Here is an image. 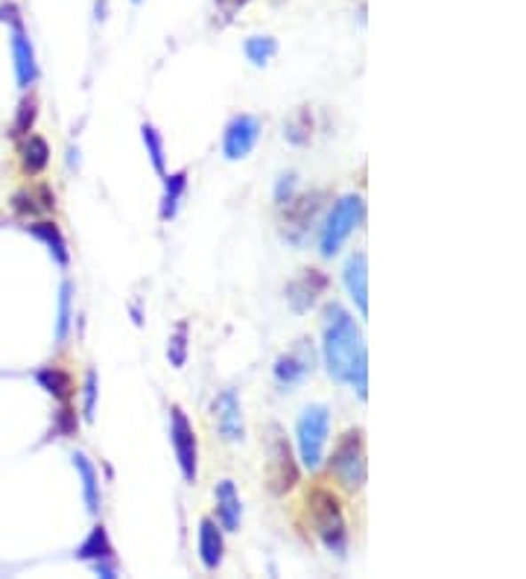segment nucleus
Wrapping results in <instances>:
<instances>
[{"label": "nucleus", "mask_w": 526, "mask_h": 579, "mask_svg": "<svg viewBox=\"0 0 526 579\" xmlns=\"http://www.w3.org/2000/svg\"><path fill=\"white\" fill-rule=\"evenodd\" d=\"M258 138H260V121L255 115L231 117V123L226 126V135H222V155L228 162H240V158H246L258 147Z\"/></svg>", "instance_id": "1a4fd4ad"}, {"label": "nucleus", "mask_w": 526, "mask_h": 579, "mask_svg": "<svg viewBox=\"0 0 526 579\" xmlns=\"http://www.w3.org/2000/svg\"><path fill=\"white\" fill-rule=\"evenodd\" d=\"M296 191H299V176L296 173H284L275 185V202L284 208L290 199L296 196Z\"/></svg>", "instance_id": "7c9ffc66"}, {"label": "nucleus", "mask_w": 526, "mask_h": 579, "mask_svg": "<svg viewBox=\"0 0 526 579\" xmlns=\"http://www.w3.org/2000/svg\"><path fill=\"white\" fill-rule=\"evenodd\" d=\"M363 214H366V202L357 194H348L333 202L325 226H322V258H333L339 252L342 243L357 232Z\"/></svg>", "instance_id": "20e7f679"}, {"label": "nucleus", "mask_w": 526, "mask_h": 579, "mask_svg": "<svg viewBox=\"0 0 526 579\" xmlns=\"http://www.w3.org/2000/svg\"><path fill=\"white\" fill-rule=\"evenodd\" d=\"M135 4H140V0H135Z\"/></svg>", "instance_id": "72a5a7b5"}, {"label": "nucleus", "mask_w": 526, "mask_h": 579, "mask_svg": "<svg viewBox=\"0 0 526 579\" xmlns=\"http://www.w3.org/2000/svg\"><path fill=\"white\" fill-rule=\"evenodd\" d=\"M36 381H38V386H42L47 395H53L56 401H68V398L74 395V381H70V375L62 372V369H56V366L38 369Z\"/></svg>", "instance_id": "5701e85b"}, {"label": "nucleus", "mask_w": 526, "mask_h": 579, "mask_svg": "<svg viewBox=\"0 0 526 579\" xmlns=\"http://www.w3.org/2000/svg\"><path fill=\"white\" fill-rule=\"evenodd\" d=\"M70 459H74V468H76V474H79V483H83V497H85L88 512L97 515V512H100V474H97V465L91 463V459H88L83 451H76Z\"/></svg>", "instance_id": "a211bd4d"}, {"label": "nucleus", "mask_w": 526, "mask_h": 579, "mask_svg": "<svg viewBox=\"0 0 526 579\" xmlns=\"http://www.w3.org/2000/svg\"><path fill=\"white\" fill-rule=\"evenodd\" d=\"M226 556V538H222V527L214 518H202L199 521V559L205 571H217Z\"/></svg>", "instance_id": "dca6fc26"}, {"label": "nucleus", "mask_w": 526, "mask_h": 579, "mask_svg": "<svg viewBox=\"0 0 526 579\" xmlns=\"http://www.w3.org/2000/svg\"><path fill=\"white\" fill-rule=\"evenodd\" d=\"M76 427H79L76 413L70 410V407H62V410L56 413V433H62V436H74V433H76Z\"/></svg>", "instance_id": "2f4dec72"}, {"label": "nucleus", "mask_w": 526, "mask_h": 579, "mask_svg": "<svg viewBox=\"0 0 526 579\" xmlns=\"http://www.w3.org/2000/svg\"><path fill=\"white\" fill-rule=\"evenodd\" d=\"M331 472L339 480L342 488L348 492H360L366 486L369 465H366V442H363V431H348L339 439L337 451L331 456Z\"/></svg>", "instance_id": "39448f33"}, {"label": "nucleus", "mask_w": 526, "mask_h": 579, "mask_svg": "<svg viewBox=\"0 0 526 579\" xmlns=\"http://www.w3.org/2000/svg\"><path fill=\"white\" fill-rule=\"evenodd\" d=\"M313 372V345L310 339H299L296 348L287 354H281L275 361V369H272V375H275L278 386H299L305 377Z\"/></svg>", "instance_id": "f8f14e48"}, {"label": "nucleus", "mask_w": 526, "mask_h": 579, "mask_svg": "<svg viewBox=\"0 0 526 579\" xmlns=\"http://www.w3.org/2000/svg\"><path fill=\"white\" fill-rule=\"evenodd\" d=\"M214 422H217V433L222 442H243L246 436V427H243V410H240V398L237 389H222L214 398Z\"/></svg>", "instance_id": "9b49d317"}, {"label": "nucleus", "mask_w": 526, "mask_h": 579, "mask_svg": "<svg viewBox=\"0 0 526 579\" xmlns=\"http://www.w3.org/2000/svg\"><path fill=\"white\" fill-rule=\"evenodd\" d=\"M243 53H246V59L255 67H267L278 56V42L272 36H251L243 44Z\"/></svg>", "instance_id": "393cba45"}, {"label": "nucleus", "mask_w": 526, "mask_h": 579, "mask_svg": "<svg viewBox=\"0 0 526 579\" xmlns=\"http://www.w3.org/2000/svg\"><path fill=\"white\" fill-rule=\"evenodd\" d=\"M322 357L333 381L354 386L360 401L369 398V352L354 316L339 305L325 307V334H322Z\"/></svg>", "instance_id": "f257e3e1"}, {"label": "nucleus", "mask_w": 526, "mask_h": 579, "mask_svg": "<svg viewBox=\"0 0 526 579\" xmlns=\"http://www.w3.org/2000/svg\"><path fill=\"white\" fill-rule=\"evenodd\" d=\"M284 138L292 147H305L313 138V115L307 106H299L284 121Z\"/></svg>", "instance_id": "b1692460"}, {"label": "nucleus", "mask_w": 526, "mask_h": 579, "mask_svg": "<svg viewBox=\"0 0 526 579\" xmlns=\"http://www.w3.org/2000/svg\"><path fill=\"white\" fill-rule=\"evenodd\" d=\"M328 275L322 269H301V273L287 284V302L292 307V313H310L319 305V298L328 290Z\"/></svg>", "instance_id": "6e6552de"}, {"label": "nucleus", "mask_w": 526, "mask_h": 579, "mask_svg": "<svg viewBox=\"0 0 526 579\" xmlns=\"http://www.w3.org/2000/svg\"><path fill=\"white\" fill-rule=\"evenodd\" d=\"M322 199L325 194L322 191H313V194H305V196H292L290 202L284 205V241L290 243H301L307 234L310 223L316 219L319 208H322Z\"/></svg>", "instance_id": "9d476101"}, {"label": "nucleus", "mask_w": 526, "mask_h": 579, "mask_svg": "<svg viewBox=\"0 0 526 579\" xmlns=\"http://www.w3.org/2000/svg\"><path fill=\"white\" fill-rule=\"evenodd\" d=\"M27 232L36 237V241H42L47 246V252L53 255V261L59 266H68L70 264V249H68V241H65V234H62V228H59L56 223H50V219H42V223H33V226H27Z\"/></svg>", "instance_id": "f3484780"}, {"label": "nucleus", "mask_w": 526, "mask_h": 579, "mask_svg": "<svg viewBox=\"0 0 526 579\" xmlns=\"http://www.w3.org/2000/svg\"><path fill=\"white\" fill-rule=\"evenodd\" d=\"M167 361L173 369H185L187 363V322H179L176 334L167 343Z\"/></svg>", "instance_id": "cd10ccee"}, {"label": "nucleus", "mask_w": 526, "mask_h": 579, "mask_svg": "<svg viewBox=\"0 0 526 579\" xmlns=\"http://www.w3.org/2000/svg\"><path fill=\"white\" fill-rule=\"evenodd\" d=\"M12 56H15V76H18V85H21V88L36 85V79H38V62H36V50H33V44H29L21 18H18V21H12Z\"/></svg>", "instance_id": "4468645a"}, {"label": "nucleus", "mask_w": 526, "mask_h": 579, "mask_svg": "<svg viewBox=\"0 0 526 579\" xmlns=\"http://www.w3.org/2000/svg\"><path fill=\"white\" fill-rule=\"evenodd\" d=\"M307 512H310L313 533L319 535V542L325 544V551L337 553L339 559H346L348 524H346V512H342L339 497L328 492V488H316V492L307 497Z\"/></svg>", "instance_id": "f03ea898"}, {"label": "nucleus", "mask_w": 526, "mask_h": 579, "mask_svg": "<svg viewBox=\"0 0 526 579\" xmlns=\"http://www.w3.org/2000/svg\"><path fill=\"white\" fill-rule=\"evenodd\" d=\"M246 4H249V0H217V6H219V12L226 15V21H228V18H235Z\"/></svg>", "instance_id": "473e14b6"}, {"label": "nucleus", "mask_w": 526, "mask_h": 579, "mask_svg": "<svg viewBox=\"0 0 526 579\" xmlns=\"http://www.w3.org/2000/svg\"><path fill=\"white\" fill-rule=\"evenodd\" d=\"M267 483L269 492L281 497L299 483V463L292 456V448L287 442L284 431L278 424H269V439H267Z\"/></svg>", "instance_id": "423d86ee"}, {"label": "nucleus", "mask_w": 526, "mask_h": 579, "mask_svg": "<svg viewBox=\"0 0 526 579\" xmlns=\"http://www.w3.org/2000/svg\"><path fill=\"white\" fill-rule=\"evenodd\" d=\"M342 278H346L351 302L357 305L360 316L366 319L369 316V258L366 252H354L348 258L346 269H342Z\"/></svg>", "instance_id": "ddd939ff"}, {"label": "nucleus", "mask_w": 526, "mask_h": 579, "mask_svg": "<svg viewBox=\"0 0 526 579\" xmlns=\"http://www.w3.org/2000/svg\"><path fill=\"white\" fill-rule=\"evenodd\" d=\"M170 445H173V454L179 459V468H181V477H185V483H196L199 442H196L194 424H190L187 413L181 410L179 404L170 407Z\"/></svg>", "instance_id": "0eeeda50"}, {"label": "nucleus", "mask_w": 526, "mask_h": 579, "mask_svg": "<svg viewBox=\"0 0 526 579\" xmlns=\"http://www.w3.org/2000/svg\"><path fill=\"white\" fill-rule=\"evenodd\" d=\"M331 436V410L328 404H310L301 410L296 422V442H299V459L307 472H316L325 459Z\"/></svg>", "instance_id": "7ed1b4c3"}, {"label": "nucleus", "mask_w": 526, "mask_h": 579, "mask_svg": "<svg viewBox=\"0 0 526 579\" xmlns=\"http://www.w3.org/2000/svg\"><path fill=\"white\" fill-rule=\"evenodd\" d=\"M12 208L18 214H42V211H53L56 208V196L47 185L33 187V191H21L12 196Z\"/></svg>", "instance_id": "412c9836"}, {"label": "nucleus", "mask_w": 526, "mask_h": 579, "mask_svg": "<svg viewBox=\"0 0 526 579\" xmlns=\"http://www.w3.org/2000/svg\"><path fill=\"white\" fill-rule=\"evenodd\" d=\"M97 398H100V377L94 369H88L83 381V418L88 424L97 418Z\"/></svg>", "instance_id": "c85d7f7f"}, {"label": "nucleus", "mask_w": 526, "mask_h": 579, "mask_svg": "<svg viewBox=\"0 0 526 579\" xmlns=\"http://www.w3.org/2000/svg\"><path fill=\"white\" fill-rule=\"evenodd\" d=\"M140 138H144V147H147V155L149 162H153L155 173L164 176V164H167V155H164V138L161 132L153 126V123H144L140 126Z\"/></svg>", "instance_id": "bb28decb"}, {"label": "nucleus", "mask_w": 526, "mask_h": 579, "mask_svg": "<svg viewBox=\"0 0 526 579\" xmlns=\"http://www.w3.org/2000/svg\"><path fill=\"white\" fill-rule=\"evenodd\" d=\"M50 164V144L44 141V138H38V135H29L24 147H21V167H24V173L27 176H38V173H44Z\"/></svg>", "instance_id": "4be33fe9"}, {"label": "nucleus", "mask_w": 526, "mask_h": 579, "mask_svg": "<svg viewBox=\"0 0 526 579\" xmlns=\"http://www.w3.org/2000/svg\"><path fill=\"white\" fill-rule=\"evenodd\" d=\"M36 115H38V103L33 97H27L21 99V106H18V117H15V123H12V135H27L29 129H33L36 123Z\"/></svg>", "instance_id": "c756f323"}, {"label": "nucleus", "mask_w": 526, "mask_h": 579, "mask_svg": "<svg viewBox=\"0 0 526 579\" xmlns=\"http://www.w3.org/2000/svg\"><path fill=\"white\" fill-rule=\"evenodd\" d=\"M76 559H83V562H94V565L115 559V547H111L108 530L103 524H97L94 530L85 535V542L76 547Z\"/></svg>", "instance_id": "6ab92c4d"}, {"label": "nucleus", "mask_w": 526, "mask_h": 579, "mask_svg": "<svg viewBox=\"0 0 526 579\" xmlns=\"http://www.w3.org/2000/svg\"><path fill=\"white\" fill-rule=\"evenodd\" d=\"M214 497H217V524L226 533H237L243 524V504L235 480H219L214 488Z\"/></svg>", "instance_id": "2eb2a0df"}, {"label": "nucleus", "mask_w": 526, "mask_h": 579, "mask_svg": "<svg viewBox=\"0 0 526 579\" xmlns=\"http://www.w3.org/2000/svg\"><path fill=\"white\" fill-rule=\"evenodd\" d=\"M185 194H187V170H176V173L164 176V196H161V219L164 223L176 219Z\"/></svg>", "instance_id": "aec40b11"}, {"label": "nucleus", "mask_w": 526, "mask_h": 579, "mask_svg": "<svg viewBox=\"0 0 526 579\" xmlns=\"http://www.w3.org/2000/svg\"><path fill=\"white\" fill-rule=\"evenodd\" d=\"M74 322V284L65 282L59 287V313H56V343H65Z\"/></svg>", "instance_id": "a878e982"}]
</instances>
